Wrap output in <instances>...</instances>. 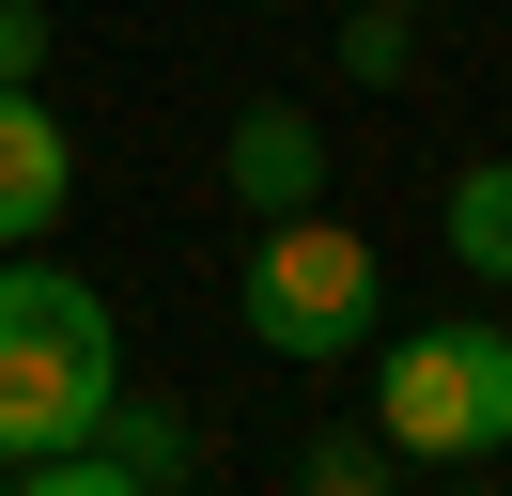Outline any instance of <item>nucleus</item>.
Instances as JSON below:
<instances>
[{"label":"nucleus","instance_id":"obj_1","mask_svg":"<svg viewBox=\"0 0 512 496\" xmlns=\"http://www.w3.org/2000/svg\"><path fill=\"white\" fill-rule=\"evenodd\" d=\"M125 388V326L78 264H0V465L94 434V403Z\"/></svg>","mask_w":512,"mask_h":496},{"label":"nucleus","instance_id":"obj_2","mask_svg":"<svg viewBox=\"0 0 512 496\" xmlns=\"http://www.w3.org/2000/svg\"><path fill=\"white\" fill-rule=\"evenodd\" d=\"M233 326H249L264 357H295V372L357 357V341L388 326V264H373V233H357V217H326V202L264 217L249 279H233Z\"/></svg>","mask_w":512,"mask_h":496},{"label":"nucleus","instance_id":"obj_3","mask_svg":"<svg viewBox=\"0 0 512 496\" xmlns=\"http://www.w3.org/2000/svg\"><path fill=\"white\" fill-rule=\"evenodd\" d=\"M373 434L404 465H497L512 450V326L450 310V326H373Z\"/></svg>","mask_w":512,"mask_h":496},{"label":"nucleus","instance_id":"obj_4","mask_svg":"<svg viewBox=\"0 0 512 496\" xmlns=\"http://www.w3.org/2000/svg\"><path fill=\"white\" fill-rule=\"evenodd\" d=\"M171 481H202V434L171 419L156 388H109L94 434H63V450H32V465H0V496H171Z\"/></svg>","mask_w":512,"mask_h":496},{"label":"nucleus","instance_id":"obj_5","mask_svg":"<svg viewBox=\"0 0 512 496\" xmlns=\"http://www.w3.org/2000/svg\"><path fill=\"white\" fill-rule=\"evenodd\" d=\"M63 202H78L63 109H47L32 78H0V248H47V233H63Z\"/></svg>","mask_w":512,"mask_h":496},{"label":"nucleus","instance_id":"obj_6","mask_svg":"<svg viewBox=\"0 0 512 496\" xmlns=\"http://www.w3.org/2000/svg\"><path fill=\"white\" fill-rule=\"evenodd\" d=\"M218 186L249 217H295V202H326V124L295 109V93H249L233 109V140H218Z\"/></svg>","mask_w":512,"mask_h":496},{"label":"nucleus","instance_id":"obj_7","mask_svg":"<svg viewBox=\"0 0 512 496\" xmlns=\"http://www.w3.org/2000/svg\"><path fill=\"white\" fill-rule=\"evenodd\" d=\"M435 233H450V264H466L481 295H512V155H466V171H450Z\"/></svg>","mask_w":512,"mask_h":496},{"label":"nucleus","instance_id":"obj_8","mask_svg":"<svg viewBox=\"0 0 512 496\" xmlns=\"http://www.w3.org/2000/svg\"><path fill=\"white\" fill-rule=\"evenodd\" d=\"M388 481H404L388 434H311V450H295V496H388Z\"/></svg>","mask_w":512,"mask_h":496},{"label":"nucleus","instance_id":"obj_9","mask_svg":"<svg viewBox=\"0 0 512 496\" xmlns=\"http://www.w3.org/2000/svg\"><path fill=\"white\" fill-rule=\"evenodd\" d=\"M342 78H357V93H404V78H419V16H388V0L342 16Z\"/></svg>","mask_w":512,"mask_h":496},{"label":"nucleus","instance_id":"obj_10","mask_svg":"<svg viewBox=\"0 0 512 496\" xmlns=\"http://www.w3.org/2000/svg\"><path fill=\"white\" fill-rule=\"evenodd\" d=\"M0 78H47V0H0Z\"/></svg>","mask_w":512,"mask_h":496},{"label":"nucleus","instance_id":"obj_11","mask_svg":"<svg viewBox=\"0 0 512 496\" xmlns=\"http://www.w3.org/2000/svg\"><path fill=\"white\" fill-rule=\"evenodd\" d=\"M233 16H295V0H233Z\"/></svg>","mask_w":512,"mask_h":496},{"label":"nucleus","instance_id":"obj_12","mask_svg":"<svg viewBox=\"0 0 512 496\" xmlns=\"http://www.w3.org/2000/svg\"><path fill=\"white\" fill-rule=\"evenodd\" d=\"M388 16H435V0H388Z\"/></svg>","mask_w":512,"mask_h":496}]
</instances>
